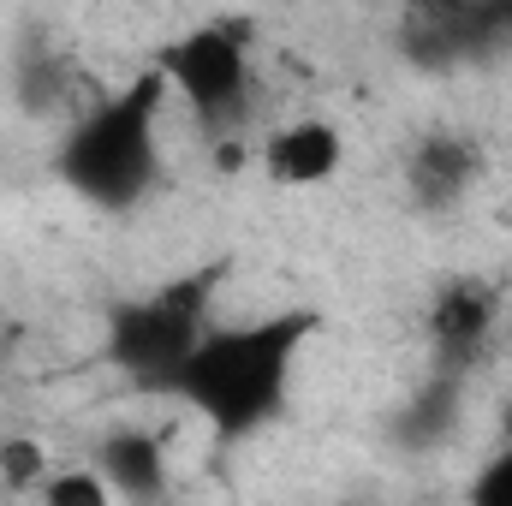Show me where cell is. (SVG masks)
Segmentation results:
<instances>
[{
	"instance_id": "cell-1",
	"label": "cell",
	"mask_w": 512,
	"mask_h": 506,
	"mask_svg": "<svg viewBox=\"0 0 512 506\" xmlns=\"http://www.w3.org/2000/svg\"><path fill=\"white\" fill-rule=\"evenodd\" d=\"M310 328H316L310 310L262 316L251 328H209V340L179 370L173 393L197 417H209L221 441H245L262 423L280 417L286 381H292V364H298Z\"/></svg>"
},
{
	"instance_id": "cell-2",
	"label": "cell",
	"mask_w": 512,
	"mask_h": 506,
	"mask_svg": "<svg viewBox=\"0 0 512 506\" xmlns=\"http://www.w3.org/2000/svg\"><path fill=\"white\" fill-rule=\"evenodd\" d=\"M161 102H167V78L161 66L143 72L131 90L96 102L78 126L66 131V149H60V179L102 203V209H131L155 167H161V143H155V120H161Z\"/></svg>"
},
{
	"instance_id": "cell-3",
	"label": "cell",
	"mask_w": 512,
	"mask_h": 506,
	"mask_svg": "<svg viewBox=\"0 0 512 506\" xmlns=\"http://www.w3.org/2000/svg\"><path fill=\"white\" fill-rule=\"evenodd\" d=\"M215 286H221V268H197V274L167 280L149 298L120 304L108 328V358L143 387H173L179 370L191 364V352L209 340Z\"/></svg>"
},
{
	"instance_id": "cell-4",
	"label": "cell",
	"mask_w": 512,
	"mask_h": 506,
	"mask_svg": "<svg viewBox=\"0 0 512 506\" xmlns=\"http://www.w3.org/2000/svg\"><path fill=\"white\" fill-rule=\"evenodd\" d=\"M161 78L209 131H233L251 108L245 102V90H251V30L239 18H209V24L185 30L161 54Z\"/></svg>"
},
{
	"instance_id": "cell-5",
	"label": "cell",
	"mask_w": 512,
	"mask_h": 506,
	"mask_svg": "<svg viewBox=\"0 0 512 506\" xmlns=\"http://www.w3.org/2000/svg\"><path fill=\"white\" fill-rule=\"evenodd\" d=\"M423 334L435 352V370L447 381H465L495 346L501 334V286L483 274H453L435 286L429 310H423Z\"/></svg>"
},
{
	"instance_id": "cell-6",
	"label": "cell",
	"mask_w": 512,
	"mask_h": 506,
	"mask_svg": "<svg viewBox=\"0 0 512 506\" xmlns=\"http://www.w3.org/2000/svg\"><path fill=\"white\" fill-rule=\"evenodd\" d=\"M399 30L417 66H465L512 48V0H429L411 6Z\"/></svg>"
},
{
	"instance_id": "cell-7",
	"label": "cell",
	"mask_w": 512,
	"mask_h": 506,
	"mask_svg": "<svg viewBox=\"0 0 512 506\" xmlns=\"http://www.w3.org/2000/svg\"><path fill=\"white\" fill-rule=\"evenodd\" d=\"M483 167H489V155L471 131H429L405 155V191H411L417 209L441 215V209H459L477 191Z\"/></svg>"
},
{
	"instance_id": "cell-8",
	"label": "cell",
	"mask_w": 512,
	"mask_h": 506,
	"mask_svg": "<svg viewBox=\"0 0 512 506\" xmlns=\"http://www.w3.org/2000/svg\"><path fill=\"white\" fill-rule=\"evenodd\" d=\"M340 161H346V137L334 120H292V126L262 137V173L274 185H292V191L328 185L340 173Z\"/></svg>"
},
{
	"instance_id": "cell-9",
	"label": "cell",
	"mask_w": 512,
	"mask_h": 506,
	"mask_svg": "<svg viewBox=\"0 0 512 506\" xmlns=\"http://www.w3.org/2000/svg\"><path fill=\"white\" fill-rule=\"evenodd\" d=\"M102 483L131 506H161L167 501V447L149 429H114L96 453Z\"/></svg>"
},
{
	"instance_id": "cell-10",
	"label": "cell",
	"mask_w": 512,
	"mask_h": 506,
	"mask_svg": "<svg viewBox=\"0 0 512 506\" xmlns=\"http://www.w3.org/2000/svg\"><path fill=\"white\" fill-rule=\"evenodd\" d=\"M36 501L42 506H114V489L102 483L96 465H72V471H48Z\"/></svg>"
},
{
	"instance_id": "cell-11",
	"label": "cell",
	"mask_w": 512,
	"mask_h": 506,
	"mask_svg": "<svg viewBox=\"0 0 512 506\" xmlns=\"http://www.w3.org/2000/svg\"><path fill=\"white\" fill-rule=\"evenodd\" d=\"M48 447L42 441H30V435H6L0 441V483L6 489H42L48 483Z\"/></svg>"
},
{
	"instance_id": "cell-12",
	"label": "cell",
	"mask_w": 512,
	"mask_h": 506,
	"mask_svg": "<svg viewBox=\"0 0 512 506\" xmlns=\"http://www.w3.org/2000/svg\"><path fill=\"white\" fill-rule=\"evenodd\" d=\"M471 506H512V441L501 459H489L471 483Z\"/></svg>"
},
{
	"instance_id": "cell-13",
	"label": "cell",
	"mask_w": 512,
	"mask_h": 506,
	"mask_svg": "<svg viewBox=\"0 0 512 506\" xmlns=\"http://www.w3.org/2000/svg\"><path fill=\"white\" fill-rule=\"evenodd\" d=\"M6 358H12V328L0 322V364H6Z\"/></svg>"
}]
</instances>
